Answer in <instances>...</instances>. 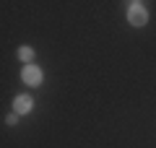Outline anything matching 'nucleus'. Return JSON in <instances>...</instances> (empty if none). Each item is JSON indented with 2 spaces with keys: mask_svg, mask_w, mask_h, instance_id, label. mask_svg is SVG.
I'll list each match as a JSON object with an SVG mask.
<instances>
[{
  "mask_svg": "<svg viewBox=\"0 0 156 148\" xmlns=\"http://www.w3.org/2000/svg\"><path fill=\"white\" fill-rule=\"evenodd\" d=\"M21 81L26 83V86H39V83H42V70H39L37 65H26L21 70Z\"/></svg>",
  "mask_w": 156,
  "mask_h": 148,
  "instance_id": "nucleus-2",
  "label": "nucleus"
},
{
  "mask_svg": "<svg viewBox=\"0 0 156 148\" xmlns=\"http://www.w3.org/2000/svg\"><path fill=\"white\" fill-rule=\"evenodd\" d=\"M128 21L133 23V26H146L148 11H146L143 3H128Z\"/></svg>",
  "mask_w": 156,
  "mask_h": 148,
  "instance_id": "nucleus-1",
  "label": "nucleus"
},
{
  "mask_svg": "<svg viewBox=\"0 0 156 148\" xmlns=\"http://www.w3.org/2000/svg\"><path fill=\"white\" fill-rule=\"evenodd\" d=\"M31 107H34V99L31 96H16V99H13V112H16V115H29Z\"/></svg>",
  "mask_w": 156,
  "mask_h": 148,
  "instance_id": "nucleus-3",
  "label": "nucleus"
},
{
  "mask_svg": "<svg viewBox=\"0 0 156 148\" xmlns=\"http://www.w3.org/2000/svg\"><path fill=\"white\" fill-rule=\"evenodd\" d=\"M5 122H8V125H16L18 117H16V115H8V117H5Z\"/></svg>",
  "mask_w": 156,
  "mask_h": 148,
  "instance_id": "nucleus-5",
  "label": "nucleus"
},
{
  "mask_svg": "<svg viewBox=\"0 0 156 148\" xmlns=\"http://www.w3.org/2000/svg\"><path fill=\"white\" fill-rule=\"evenodd\" d=\"M18 60H23V62L29 65V62L34 60V49H31V47H21V49H18Z\"/></svg>",
  "mask_w": 156,
  "mask_h": 148,
  "instance_id": "nucleus-4",
  "label": "nucleus"
}]
</instances>
